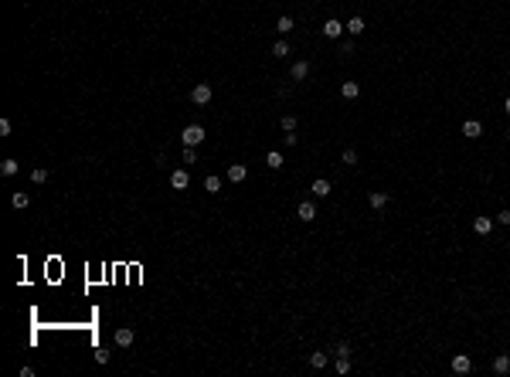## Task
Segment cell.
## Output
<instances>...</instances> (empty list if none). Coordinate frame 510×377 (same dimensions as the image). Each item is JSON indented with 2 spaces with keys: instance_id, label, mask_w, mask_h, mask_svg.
<instances>
[{
  "instance_id": "3",
  "label": "cell",
  "mask_w": 510,
  "mask_h": 377,
  "mask_svg": "<svg viewBox=\"0 0 510 377\" xmlns=\"http://www.w3.org/2000/svg\"><path fill=\"white\" fill-rule=\"evenodd\" d=\"M388 201H391V197H388V190H371V194H367L371 211H384V208H388Z\"/></svg>"
},
{
  "instance_id": "12",
  "label": "cell",
  "mask_w": 510,
  "mask_h": 377,
  "mask_svg": "<svg viewBox=\"0 0 510 377\" xmlns=\"http://www.w3.org/2000/svg\"><path fill=\"white\" fill-rule=\"evenodd\" d=\"M310 190H313V194H316V197H327V194H330V190H333V187H330V180H323V177H316V180H313V187H310Z\"/></svg>"
},
{
  "instance_id": "29",
  "label": "cell",
  "mask_w": 510,
  "mask_h": 377,
  "mask_svg": "<svg viewBox=\"0 0 510 377\" xmlns=\"http://www.w3.org/2000/svg\"><path fill=\"white\" fill-rule=\"evenodd\" d=\"M10 129H14L10 119H0V136H10Z\"/></svg>"
},
{
  "instance_id": "32",
  "label": "cell",
  "mask_w": 510,
  "mask_h": 377,
  "mask_svg": "<svg viewBox=\"0 0 510 377\" xmlns=\"http://www.w3.org/2000/svg\"><path fill=\"white\" fill-rule=\"evenodd\" d=\"M504 109H507V112H510V95H507V102H504Z\"/></svg>"
},
{
  "instance_id": "21",
  "label": "cell",
  "mask_w": 510,
  "mask_h": 377,
  "mask_svg": "<svg viewBox=\"0 0 510 377\" xmlns=\"http://www.w3.org/2000/svg\"><path fill=\"white\" fill-rule=\"evenodd\" d=\"M276 31H279V34H289L292 31V17H279V21H276Z\"/></svg>"
},
{
  "instance_id": "18",
  "label": "cell",
  "mask_w": 510,
  "mask_h": 377,
  "mask_svg": "<svg viewBox=\"0 0 510 377\" xmlns=\"http://www.w3.org/2000/svg\"><path fill=\"white\" fill-rule=\"evenodd\" d=\"M493 371H497V374H507V371H510V357H507V354H500V357L493 360Z\"/></svg>"
},
{
  "instance_id": "31",
  "label": "cell",
  "mask_w": 510,
  "mask_h": 377,
  "mask_svg": "<svg viewBox=\"0 0 510 377\" xmlns=\"http://www.w3.org/2000/svg\"><path fill=\"white\" fill-rule=\"evenodd\" d=\"M497 225H510V211H500V214H497Z\"/></svg>"
},
{
  "instance_id": "2",
  "label": "cell",
  "mask_w": 510,
  "mask_h": 377,
  "mask_svg": "<svg viewBox=\"0 0 510 377\" xmlns=\"http://www.w3.org/2000/svg\"><path fill=\"white\" fill-rule=\"evenodd\" d=\"M191 102H194V105H208V102H211V85H208V82L194 85V88H191Z\"/></svg>"
},
{
  "instance_id": "5",
  "label": "cell",
  "mask_w": 510,
  "mask_h": 377,
  "mask_svg": "<svg viewBox=\"0 0 510 377\" xmlns=\"http://www.w3.org/2000/svg\"><path fill=\"white\" fill-rule=\"evenodd\" d=\"M133 340H136V333L130 326H119L116 330V347H133Z\"/></svg>"
},
{
  "instance_id": "22",
  "label": "cell",
  "mask_w": 510,
  "mask_h": 377,
  "mask_svg": "<svg viewBox=\"0 0 510 377\" xmlns=\"http://www.w3.org/2000/svg\"><path fill=\"white\" fill-rule=\"evenodd\" d=\"M204 190L218 194V190H221V177H204Z\"/></svg>"
},
{
  "instance_id": "4",
  "label": "cell",
  "mask_w": 510,
  "mask_h": 377,
  "mask_svg": "<svg viewBox=\"0 0 510 377\" xmlns=\"http://www.w3.org/2000/svg\"><path fill=\"white\" fill-rule=\"evenodd\" d=\"M170 187H174V190H187V187H191L187 170H174V173H170Z\"/></svg>"
},
{
  "instance_id": "20",
  "label": "cell",
  "mask_w": 510,
  "mask_h": 377,
  "mask_svg": "<svg viewBox=\"0 0 510 377\" xmlns=\"http://www.w3.org/2000/svg\"><path fill=\"white\" fill-rule=\"evenodd\" d=\"M310 367L323 371V367H327V354H310Z\"/></svg>"
},
{
  "instance_id": "27",
  "label": "cell",
  "mask_w": 510,
  "mask_h": 377,
  "mask_svg": "<svg viewBox=\"0 0 510 377\" xmlns=\"http://www.w3.org/2000/svg\"><path fill=\"white\" fill-rule=\"evenodd\" d=\"M340 160H344L347 167H354V163H357V150H344V156H340Z\"/></svg>"
},
{
  "instance_id": "24",
  "label": "cell",
  "mask_w": 510,
  "mask_h": 377,
  "mask_svg": "<svg viewBox=\"0 0 510 377\" xmlns=\"http://www.w3.org/2000/svg\"><path fill=\"white\" fill-rule=\"evenodd\" d=\"M31 180H34V184H48V170H44V167L31 170Z\"/></svg>"
},
{
  "instance_id": "25",
  "label": "cell",
  "mask_w": 510,
  "mask_h": 377,
  "mask_svg": "<svg viewBox=\"0 0 510 377\" xmlns=\"http://www.w3.org/2000/svg\"><path fill=\"white\" fill-rule=\"evenodd\" d=\"M266 163H269V167H272V170H279V167H283V153H269V156H266Z\"/></svg>"
},
{
  "instance_id": "14",
  "label": "cell",
  "mask_w": 510,
  "mask_h": 377,
  "mask_svg": "<svg viewBox=\"0 0 510 377\" xmlns=\"http://www.w3.org/2000/svg\"><path fill=\"white\" fill-rule=\"evenodd\" d=\"M17 170H21V163H17V160H14V156H7V160H3V163H0V173H3V177H14V173H17Z\"/></svg>"
},
{
  "instance_id": "19",
  "label": "cell",
  "mask_w": 510,
  "mask_h": 377,
  "mask_svg": "<svg viewBox=\"0 0 510 377\" xmlns=\"http://www.w3.org/2000/svg\"><path fill=\"white\" fill-rule=\"evenodd\" d=\"M344 27H347V34H361V31H364V21H361V17H351Z\"/></svg>"
},
{
  "instance_id": "17",
  "label": "cell",
  "mask_w": 510,
  "mask_h": 377,
  "mask_svg": "<svg viewBox=\"0 0 510 377\" xmlns=\"http://www.w3.org/2000/svg\"><path fill=\"white\" fill-rule=\"evenodd\" d=\"M289 51H292L289 41H276V44H272V58H286Z\"/></svg>"
},
{
  "instance_id": "7",
  "label": "cell",
  "mask_w": 510,
  "mask_h": 377,
  "mask_svg": "<svg viewBox=\"0 0 510 377\" xmlns=\"http://www.w3.org/2000/svg\"><path fill=\"white\" fill-rule=\"evenodd\" d=\"M296 218H299V221H313V218H316V208H313V201H303V204L296 208Z\"/></svg>"
},
{
  "instance_id": "6",
  "label": "cell",
  "mask_w": 510,
  "mask_h": 377,
  "mask_svg": "<svg viewBox=\"0 0 510 377\" xmlns=\"http://www.w3.org/2000/svg\"><path fill=\"white\" fill-rule=\"evenodd\" d=\"M452 371H456V374H469V371H473V360H469L466 354H456V357H452Z\"/></svg>"
},
{
  "instance_id": "15",
  "label": "cell",
  "mask_w": 510,
  "mask_h": 377,
  "mask_svg": "<svg viewBox=\"0 0 510 377\" xmlns=\"http://www.w3.org/2000/svg\"><path fill=\"white\" fill-rule=\"evenodd\" d=\"M473 231H476V234H490V231H493V221H490V218H476V221H473Z\"/></svg>"
},
{
  "instance_id": "10",
  "label": "cell",
  "mask_w": 510,
  "mask_h": 377,
  "mask_svg": "<svg viewBox=\"0 0 510 377\" xmlns=\"http://www.w3.org/2000/svg\"><path fill=\"white\" fill-rule=\"evenodd\" d=\"M245 177H248V170H245L242 163H231V167H228V180H231V184H242Z\"/></svg>"
},
{
  "instance_id": "1",
  "label": "cell",
  "mask_w": 510,
  "mask_h": 377,
  "mask_svg": "<svg viewBox=\"0 0 510 377\" xmlns=\"http://www.w3.org/2000/svg\"><path fill=\"white\" fill-rule=\"evenodd\" d=\"M180 143H184V147H198V143H204V126H198V123L184 126V133H180Z\"/></svg>"
},
{
  "instance_id": "16",
  "label": "cell",
  "mask_w": 510,
  "mask_h": 377,
  "mask_svg": "<svg viewBox=\"0 0 510 377\" xmlns=\"http://www.w3.org/2000/svg\"><path fill=\"white\" fill-rule=\"evenodd\" d=\"M10 204H14V208H17V211H24V208H27V204H31V194H24V190H17V194H14V197H10Z\"/></svg>"
},
{
  "instance_id": "11",
  "label": "cell",
  "mask_w": 510,
  "mask_h": 377,
  "mask_svg": "<svg viewBox=\"0 0 510 377\" xmlns=\"http://www.w3.org/2000/svg\"><path fill=\"white\" fill-rule=\"evenodd\" d=\"M480 133H483V126H480L476 119H469V123H463V136H466V140H476Z\"/></svg>"
},
{
  "instance_id": "23",
  "label": "cell",
  "mask_w": 510,
  "mask_h": 377,
  "mask_svg": "<svg viewBox=\"0 0 510 377\" xmlns=\"http://www.w3.org/2000/svg\"><path fill=\"white\" fill-rule=\"evenodd\" d=\"M279 126H283V133H296V116H283Z\"/></svg>"
},
{
  "instance_id": "8",
  "label": "cell",
  "mask_w": 510,
  "mask_h": 377,
  "mask_svg": "<svg viewBox=\"0 0 510 377\" xmlns=\"http://www.w3.org/2000/svg\"><path fill=\"white\" fill-rule=\"evenodd\" d=\"M306 75H310V62H292V68H289L292 82H303Z\"/></svg>"
},
{
  "instance_id": "30",
  "label": "cell",
  "mask_w": 510,
  "mask_h": 377,
  "mask_svg": "<svg viewBox=\"0 0 510 377\" xmlns=\"http://www.w3.org/2000/svg\"><path fill=\"white\" fill-rule=\"evenodd\" d=\"M337 357H351V347L347 343H337Z\"/></svg>"
},
{
  "instance_id": "9",
  "label": "cell",
  "mask_w": 510,
  "mask_h": 377,
  "mask_svg": "<svg viewBox=\"0 0 510 377\" xmlns=\"http://www.w3.org/2000/svg\"><path fill=\"white\" fill-rule=\"evenodd\" d=\"M323 34H327V38H330V41H333V38H340V34H344V24H340V21H333V17H330V21H327V24H323Z\"/></svg>"
},
{
  "instance_id": "26",
  "label": "cell",
  "mask_w": 510,
  "mask_h": 377,
  "mask_svg": "<svg viewBox=\"0 0 510 377\" xmlns=\"http://www.w3.org/2000/svg\"><path fill=\"white\" fill-rule=\"evenodd\" d=\"M351 371V357H337V374H347Z\"/></svg>"
},
{
  "instance_id": "28",
  "label": "cell",
  "mask_w": 510,
  "mask_h": 377,
  "mask_svg": "<svg viewBox=\"0 0 510 377\" xmlns=\"http://www.w3.org/2000/svg\"><path fill=\"white\" fill-rule=\"evenodd\" d=\"M184 163H198V153H194V147H184Z\"/></svg>"
},
{
  "instance_id": "13",
  "label": "cell",
  "mask_w": 510,
  "mask_h": 377,
  "mask_svg": "<svg viewBox=\"0 0 510 377\" xmlns=\"http://www.w3.org/2000/svg\"><path fill=\"white\" fill-rule=\"evenodd\" d=\"M340 95H344V99H357V95H361V85H357V82H344V85H340Z\"/></svg>"
}]
</instances>
